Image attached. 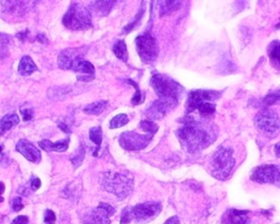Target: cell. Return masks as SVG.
Returning a JSON list of instances; mask_svg holds the SVG:
<instances>
[{
  "instance_id": "1",
  "label": "cell",
  "mask_w": 280,
  "mask_h": 224,
  "mask_svg": "<svg viewBox=\"0 0 280 224\" xmlns=\"http://www.w3.org/2000/svg\"><path fill=\"white\" fill-rule=\"evenodd\" d=\"M176 136L182 147L190 153L207 148L216 139V134L209 127L190 118H186L185 124L176 132Z\"/></svg>"
},
{
  "instance_id": "2",
  "label": "cell",
  "mask_w": 280,
  "mask_h": 224,
  "mask_svg": "<svg viewBox=\"0 0 280 224\" xmlns=\"http://www.w3.org/2000/svg\"><path fill=\"white\" fill-rule=\"evenodd\" d=\"M101 185L103 189L115 195L119 199H124L131 194L134 188L133 177L125 173L115 171H107L101 175Z\"/></svg>"
},
{
  "instance_id": "3",
  "label": "cell",
  "mask_w": 280,
  "mask_h": 224,
  "mask_svg": "<svg viewBox=\"0 0 280 224\" xmlns=\"http://www.w3.org/2000/svg\"><path fill=\"white\" fill-rule=\"evenodd\" d=\"M234 165L235 159L233 156V150L220 147L211 158V174L218 179L225 180L229 179Z\"/></svg>"
},
{
  "instance_id": "4",
  "label": "cell",
  "mask_w": 280,
  "mask_h": 224,
  "mask_svg": "<svg viewBox=\"0 0 280 224\" xmlns=\"http://www.w3.org/2000/svg\"><path fill=\"white\" fill-rule=\"evenodd\" d=\"M162 210V206L160 202H144L134 206L129 209H125L122 213L121 223L128 224L133 220L137 222H148L152 220Z\"/></svg>"
},
{
  "instance_id": "5",
  "label": "cell",
  "mask_w": 280,
  "mask_h": 224,
  "mask_svg": "<svg viewBox=\"0 0 280 224\" xmlns=\"http://www.w3.org/2000/svg\"><path fill=\"white\" fill-rule=\"evenodd\" d=\"M63 23L69 30H86L92 27L91 11L82 4L74 2L63 18Z\"/></svg>"
},
{
  "instance_id": "6",
  "label": "cell",
  "mask_w": 280,
  "mask_h": 224,
  "mask_svg": "<svg viewBox=\"0 0 280 224\" xmlns=\"http://www.w3.org/2000/svg\"><path fill=\"white\" fill-rule=\"evenodd\" d=\"M150 85H151L158 96L160 98H164V100L178 101L183 92V88L178 82L161 74L153 75L150 79Z\"/></svg>"
},
{
  "instance_id": "7",
  "label": "cell",
  "mask_w": 280,
  "mask_h": 224,
  "mask_svg": "<svg viewBox=\"0 0 280 224\" xmlns=\"http://www.w3.org/2000/svg\"><path fill=\"white\" fill-rule=\"evenodd\" d=\"M135 43H136V49L140 59L144 64H152L158 58V43L150 33H144L142 35L137 36Z\"/></svg>"
},
{
  "instance_id": "8",
  "label": "cell",
  "mask_w": 280,
  "mask_h": 224,
  "mask_svg": "<svg viewBox=\"0 0 280 224\" xmlns=\"http://www.w3.org/2000/svg\"><path fill=\"white\" fill-rule=\"evenodd\" d=\"M255 126L265 134H275L280 128V119L278 114L271 108H263L257 113L254 119Z\"/></svg>"
},
{
  "instance_id": "9",
  "label": "cell",
  "mask_w": 280,
  "mask_h": 224,
  "mask_svg": "<svg viewBox=\"0 0 280 224\" xmlns=\"http://www.w3.org/2000/svg\"><path fill=\"white\" fill-rule=\"evenodd\" d=\"M152 138L153 134H139L134 132H125L119 136L118 142L127 151H139L146 148Z\"/></svg>"
},
{
  "instance_id": "10",
  "label": "cell",
  "mask_w": 280,
  "mask_h": 224,
  "mask_svg": "<svg viewBox=\"0 0 280 224\" xmlns=\"http://www.w3.org/2000/svg\"><path fill=\"white\" fill-rule=\"evenodd\" d=\"M251 179L259 184H272L280 187V169L276 165H262L253 171Z\"/></svg>"
},
{
  "instance_id": "11",
  "label": "cell",
  "mask_w": 280,
  "mask_h": 224,
  "mask_svg": "<svg viewBox=\"0 0 280 224\" xmlns=\"http://www.w3.org/2000/svg\"><path fill=\"white\" fill-rule=\"evenodd\" d=\"M114 212L115 210L111 205L101 202L94 209L85 213L82 222L85 224H110V218L114 215Z\"/></svg>"
},
{
  "instance_id": "12",
  "label": "cell",
  "mask_w": 280,
  "mask_h": 224,
  "mask_svg": "<svg viewBox=\"0 0 280 224\" xmlns=\"http://www.w3.org/2000/svg\"><path fill=\"white\" fill-rule=\"evenodd\" d=\"M220 93L212 90H196L191 91L187 98L186 104V113H193L196 111L200 104L205 102H214L217 98H219Z\"/></svg>"
},
{
  "instance_id": "13",
  "label": "cell",
  "mask_w": 280,
  "mask_h": 224,
  "mask_svg": "<svg viewBox=\"0 0 280 224\" xmlns=\"http://www.w3.org/2000/svg\"><path fill=\"white\" fill-rule=\"evenodd\" d=\"M178 105V101L175 100H164V98H159V100L154 101L151 105H150L144 114L148 117V121H157V119L163 118L169 112Z\"/></svg>"
},
{
  "instance_id": "14",
  "label": "cell",
  "mask_w": 280,
  "mask_h": 224,
  "mask_svg": "<svg viewBox=\"0 0 280 224\" xmlns=\"http://www.w3.org/2000/svg\"><path fill=\"white\" fill-rule=\"evenodd\" d=\"M87 49L84 47L66 48L58 56V66L64 70H71L72 66L79 59H84Z\"/></svg>"
},
{
  "instance_id": "15",
  "label": "cell",
  "mask_w": 280,
  "mask_h": 224,
  "mask_svg": "<svg viewBox=\"0 0 280 224\" xmlns=\"http://www.w3.org/2000/svg\"><path fill=\"white\" fill-rule=\"evenodd\" d=\"M15 149H17L18 152L21 153L25 159L32 163H39L41 161V158H42L41 151L36 148L34 144L29 142L28 140L24 139L19 140Z\"/></svg>"
},
{
  "instance_id": "16",
  "label": "cell",
  "mask_w": 280,
  "mask_h": 224,
  "mask_svg": "<svg viewBox=\"0 0 280 224\" xmlns=\"http://www.w3.org/2000/svg\"><path fill=\"white\" fill-rule=\"evenodd\" d=\"M222 224H250L248 211L237 209L228 210L222 218Z\"/></svg>"
},
{
  "instance_id": "17",
  "label": "cell",
  "mask_w": 280,
  "mask_h": 224,
  "mask_svg": "<svg viewBox=\"0 0 280 224\" xmlns=\"http://www.w3.org/2000/svg\"><path fill=\"white\" fill-rule=\"evenodd\" d=\"M3 13L12 15H23L28 12L30 7L32 6L31 1H1Z\"/></svg>"
},
{
  "instance_id": "18",
  "label": "cell",
  "mask_w": 280,
  "mask_h": 224,
  "mask_svg": "<svg viewBox=\"0 0 280 224\" xmlns=\"http://www.w3.org/2000/svg\"><path fill=\"white\" fill-rule=\"evenodd\" d=\"M71 70L85 75L84 78H79V79H78L80 81H90L94 78L95 75L94 66H93L91 62L87 61L85 59H79L78 61H76L74 66H72Z\"/></svg>"
},
{
  "instance_id": "19",
  "label": "cell",
  "mask_w": 280,
  "mask_h": 224,
  "mask_svg": "<svg viewBox=\"0 0 280 224\" xmlns=\"http://www.w3.org/2000/svg\"><path fill=\"white\" fill-rule=\"evenodd\" d=\"M40 147L45 151H54V152H64L69 147V139L61 140L58 142H51L49 140L40 141Z\"/></svg>"
},
{
  "instance_id": "20",
  "label": "cell",
  "mask_w": 280,
  "mask_h": 224,
  "mask_svg": "<svg viewBox=\"0 0 280 224\" xmlns=\"http://www.w3.org/2000/svg\"><path fill=\"white\" fill-rule=\"evenodd\" d=\"M115 2L116 1H92L91 12L95 13L98 17H104L111 12Z\"/></svg>"
},
{
  "instance_id": "21",
  "label": "cell",
  "mask_w": 280,
  "mask_h": 224,
  "mask_svg": "<svg viewBox=\"0 0 280 224\" xmlns=\"http://www.w3.org/2000/svg\"><path fill=\"white\" fill-rule=\"evenodd\" d=\"M19 74L22 76H30L32 75L34 71L38 70V66L34 64L33 59L29 56H23L18 67Z\"/></svg>"
},
{
  "instance_id": "22",
  "label": "cell",
  "mask_w": 280,
  "mask_h": 224,
  "mask_svg": "<svg viewBox=\"0 0 280 224\" xmlns=\"http://www.w3.org/2000/svg\"><path fill=\"white\" fill-rule=\"evenodd\" d=\"M20 123V118L15 113L8 114V115L3 116L0 121V129H1L2 133H6L8 130L11 129L12 127L17 126Z\"/></svg>"
},
{
  "instance_id": "23",
  "label": "cell",
  "mask_w": 280,
  "mask_h": 224,
  "mask_svg": "<svg viewBox=\"0 0 280 224\" xmlns=\"http://www.w3.org/2000/svg\"><path fill=\"white\" fill-rule=\"evenodd\" d=\"M108 102L101 100V101H96L92 104H89L84 108V112L88 115H100L101 113L104 112V109L106 108Z\"/></svg>"
},
{
  "instance_id": "24",
  "label": "cell",
  "mask_w": 280,
  "mask_h": 224,
  "mask_svg": "<svg viewBox=\"0 0 280 224\" xmlns=\"http://www.w3.org/2000/svg\"><path fill=\"white\" fill-rule=\"evenodd\" d=\"M268 55L271 61L274 66L280 67V42L279 41H273L269 44L268 47Z\"/></svg>"
},
{
  "instance_id": "25",
  "label": "cell",
  "mask_w": 280,
  "mask_h": 224,
  "mask_svg": "<svg viewBox=\"0 0 280 224\" xmlns=\"http://www.w3.org/2000/svg\"><path fill=\"white\" fill-rule=\"evenodd\" d=\"M160 15H168L173 13L176 10H179L182 7V2L181 1H160Z\"/></svg>"
},
{
  "instance_id": "26",
  "label": "cell",
  "mask_w": 280,
  "mask_h": 224,
  "mask_svg": "<svg viewBox=\"0 0 280 224\" xmlns=\"http://www.w3.org/2000/svg\"><path fill=\"white\" fill-rule=\"evenodd\" d=\"M113 53L115 54L117 58H119L123 61L128 60V51H127V46L125 41H117L115 44L113 45Z\"/></svg>"
},
{
  "instance_id": "27",
  "label": "cell",
  "mask_w": 280,
  "mask_h": 224,
  "mask_svg": "<svg viewBox=\"0 0 280 224\" xmlns=\"http://www.w3.org/2000/svg\"><path fill=\"white\" fill-rule=\"evenodd\" d=\"M197 111L199 112L201 117H209L216 111V104L214 102H205L197 107Z\"/></svg>"
},
{
  "instance_id": "28",
  "label": "cell",
  "mask_w": 280,
  "mask_h": 224,
  "mask_svg": "<svg viewBox=\"0 0 280 224\" xmlns=\"http://www.w3.org/2000/svg\"><path fill=\"white\" fill-rule=\"evenodd\" d=\"M90 140L91 141L96 145V150L98 151L101 147V143H102V128L100 126H95V127H92L90 129Z\"/></svg>"
},
{
  "instance_id": "29",
  "label": "cell",
  "mask_w": 280,
  "mask_h": 224,
  "mask_svg": "<svg viewBox=\"0 0 280 224\" xmlns=\"http://www.w3.org/2000/svg\"><path fill=\"white\" fill-rule=\"evenodd\" d=\"M128 122H129V118L126 114H118V115H116L112 119L108 126H110L111 129H115V128L125 126V125L128 124Z\"/></svg>"
},
{
  "instance_id": "30",
  "label": "cell",
  "mask_w": 280,
  "mask_h": 224,
  "mask_svg": "<svg viewBox=\"0 0 280 224\" xmlns=\"http://www.w3.org/2000/svg\"><path fill=\"white\" fill-rule=\"evenodd\" d=\"M85 154H86L85 147L80 145V148L77 150V152L75 153V155H72L70 158L71 163L75 165V168H78V166L81 165L82 161H84V159H85Z\"/></svg>"
},
{
  "instance_id": "31",
  "label": "cell",
  "mask_w": 280,
  "mask_h": 224,
  "mask_svg": "<svg viewBox=\"0 0 280 224\" xmlns=\"http://www.w3.org/2000/svg\"><path fill=\"white\" fill-rule=\"evenodd\" d=\"M125 81H126V83H129V85H132L135 88V90H136V92H135V95L133 96L132 104H133V105H138V104H140V103L142 102V95H141V92H140V90H139L138 85H137L136 82L131 80V79L125 80Z\"/></svg>"
},
{
  "instance_id": "32",
  "label": "cell",
  "mask_w": 280,
  "mask_h": 224,
  "mask_svg": "<svg viewBox=\"0 0 280 224\" xmlns=\"http://www.w3.org/2000/svg\"><path fill=\"white\" fill-rule=\"evenodd\" d=\"M9 38L7 35L0 34V59L8 55Z\"/></svg>"
},
{
  "instance_id": "33",
  "label": "cell",
  "mask_w": 280,
  "mask_h": 224,
  "mask_svg": "<svg viewBox=\"0 0 280 224\" xmlns=\"http://www.w3.org/2000/svg\"><path fill=\"white\" fill-rule=\"evenodd\" d=\"M140 128L144 130L146 133L151 134H154L159 129L157 124H154L151 121H148V119H147V121H142L141 123H140Z\"/></svg>"
},
{
  "instance_id": "34",
  "label": "cell",
  "mask_w": 280,
  "mask_h": 224,
  "mask_svg": "<svg viewBox=\"0 0 280 224\" xmlns=\"http://www.w3.org/2000/svg\"><path fill=\"white\" fill-rule=\"evenodd\" d=\"M263 102L266 106H271L273 104L280 103V90L277 92H273L271 94H268L266 97H264Z\"/></svg>"
},
{
  "instance_id": "35",
  "label": "cell",
  "mask_w": 280,
  "mask_h": 224,
  "mask_svg": "<svg viewBox=\"0 0 280 224\" xmlns=\"http://www.w3.org/2000/svg\"><path fill=\"white\" fill-rule=\"evenodd\" d=\"M142 13H143V11H142V9H141V10H140V11H139V13H138V15L136 17V19H135V21H133V22H132L131 24L124 28V33H129V32H131V31H133L134 29H136V25L139 24L140 19L142 18Z\"/></svg>"
},
{
  "instance_id": "36",
  "label": "cell",
  "mask_w": 280,
  "mask_h": 224,
  "mask_svg": "<svg viewBox=\"0 0 280 224\" xmlns=\"http://www.w3.org/2000/svg\"><path fill=\"white\" fill-rule=\"evenodd\" d=\"M44 222L45 224H55L56 223L55 212L51 210H46L44 215Z\"/></svg>"
},
{
  "instance_id": "37",
  "label": "cell",
  "mask_w": 280,
  "mask_h": 224,
  "mask_svg": "<svg viewBox=\"0 0 280 224\" xmlns=\"http://www.w3.org/2000/svg\"><path fill=\"white\" fill-rule=\"evenodd\" d=\"M12 209L14 211H17V212L23 209V205H22V199H21V198L17 197V198H14V199L12 200Z\"/></svg>"
},
{
  "instance_id": "38",
  "label": "cell",
  "mask_w": 280,
  "mask_h": 224,
  "mask_svg": "<svg viewBox=\"0 0 280 224\" xmlns=\"http://www.w3.org/2000/svg\"><path fill=\"white\" fill-rule=\"evenodd\" d=\"M21 113L24 121H30V119H32L33 117V112L31 108H21Z\"/></svg>"
},
{
  "instance_id": "39",
  "label": "cell",
  "mask_w": 280,
  "mask_h": 224,
  "mask_svg": "<svg viewBox=\"0 0 280 224\" xmlns=\"http://www.w3.org/2000/svg\"><path fill=\"white\" fill-rule=\"evenodd\" d=\"M11 224H29V218L25 216H19L14 219Z\"/></svg>"
},
{
  "instance_id": "40",
  "label": "cell",
  "mask_w": 280,
  "mask_h": 224,
  "mask_svg": "<svg viewBox=\"0 0 280 224\" xmlns=\"http://www.w3.org/2000/svg\"><path fill=\"white\" fill-rule=\"evenodd\" d=\"M41 185H42V183H41V179H38V177H34L32 181H31V188H32L33 190H38L41 187Z\"/></svg>"
},
{
  "instance_id": "41",
  "label": "cell",
  "mask_w": 280,
  "mask_h": 224,
  "mask_svg": "<svg viewBox=\"0 0 280 224\" xmlns=\"http://www.w3.org/2000/svg\"><path fill=\"white\" fill-rule=\"evenodd\" d=\"M164 224H180V220L178 217H172V218H170Z\"/></svg>"
},
{
  "instance_id": "42",
  "label": "cell",
  "mask_w": 280,
  "mask_h": 224,
  "mask_svg": "<svg viewBox=\"0 0 280 224\" xmlns=\"http://www.w3.org/2000/svg\"><path fill=\"white\" fill-rule=\"evenodd\" d=\"M3 191H4V184H2L1 181H0V202H2L4 199L1 197V195L3 194Z\"/></svg>"
},
{
  "instance_id": "43",
  "label": "cell",
  "mask_w": 280,
  "mask_h": 224,
  "mask_svg": "<svg viewBox=\"0 0 280 224\" xmlns=\"http://www.w3.org/2000/svg\"><path fill=\"white\" fill-rule=\"evenodd\" d=\"M275 153H276L278 158H280V143H277L275 145Z\"/></svg>"
},
{
  "instance_id": "44",
  "label": "cell",
  "mask_w": 280,
  "mask_h": 224,
  "mask_svg": "<svg viewBox=\"0 0 280 224\" xmlns=\"http://www.w3.org/2000/svg\"><path fill=\"white\" fill-rule=\"evenodd\" d=\"M59 127H60L61 129H63L64 132H67V133H69V132H70V130L68 129V127H67L65 124H59Z\"/></svg>"
},
{
  "instance_id": "45",
  "label": "cell",
  "mask_w": 280,
  "mask_h": 224,
  "mask_svg": "<svg viewBox=\"0 0 280 224\" xmlns=\"http://www.w3.org/2000/svg\"><path fill=\"white\" fill-rule=\"evenodd\" d=\"M1 151H2V148H1V147H0V153H1Z\"/></svg>"
},
{
  "instance_id": "46",
  "label": "cell",
  "mask_w": 280,
  "mask_h": 224,
  "mask_svg": "<svg viewBox=\"0 0 280 224\" xmlns=\"http://www.w3.org/2000/svg\"><path fill=\"white\" fill-rule=\"evenodd\" d=\"M277 28H280V23L277 25Z\"/></svg>"
}]
</instances>
